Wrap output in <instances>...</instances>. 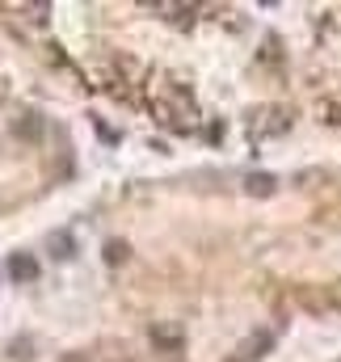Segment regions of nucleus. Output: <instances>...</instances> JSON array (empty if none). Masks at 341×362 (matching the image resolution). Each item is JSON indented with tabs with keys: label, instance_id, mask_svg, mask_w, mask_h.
Listing matches in <instances>:
<instances>
[{
	"label": "nucleus",
	"instance_id": "nucleus-8",
	"mask_svg": "<svg viewBox=\"0 0 341 362\" xmlns=\"http://www.w3.org/2000/svg\"><path fill=\"white\" fill-rule=\"evenodd\" d=\"M114 362H131V358H114Z\"/></svg>",
	"mask_w": 341,
	"mask_h": 362
},
{
	"label": "nucleus",
	"instance_id": "nucleus-4",
	"mask_svg": "<svg viewBox=\"0 0 341 362\" xmlns=\"http://www.w3.org/2000/svg\"><path fill=\"white\" fill-rule=\"evenodd\" d=\"M274 185H278V181L270 177V173H253V177L245 181V189H249V194H274Z\"/></svg>",
	"mask_w": 341,
	"mask_h": 362
},
{
	"label": "nucleus",
	"instance_id": "nucleus-1",
	"mask_svg": "<svg viewBox=\"0 0 341 362\" xmlns=\"http://www.w3.org/2000/svg\"><path fill=\"white\" fill-rule=\"evenodd\" d=\"M8 274H13L17 282H30V278H38V262H34L30 253H13V257H8Z\"/></svg>",
	"mask_w": 341,
	"mask_h": 362
},
{
	"label": "nucleus",
	"instance_id": "nucleus-6",
	"mask_svg": "<svg viewBox=\"0 0 341 362\" xmlns=\"http://www.w3.org/2000/svg\"><path fill=\"white\" fill-rule=\"evenodd\" d=\"M51 253H55V257H72V240L59 236V245H51Z\"/></svg>",
	"mask_w": 341,
	"mask_h": 362
},
{
	"label": "nucleus",
	"instance_id": "nucleus-3",
	"mask_svg": "<svg viewBox=\"0 0 341 362\" xmlns=\"http://www.w3.org/2000/svg\"><path fill=\"white\" fill-rule=\"evenodd\" d=\"M152 341H156L161 350H169V354L181 350V333H177V329H152Z\"/></svg>",
	"mask_w": 341,
	"mask_h": 362
},
{
	"label": "nucleus",
	"instance_id": "nucleus-2",
	"mask_svg": "<svg viewBox=\"0 0 341 362\" xmlns=\"http://www.w3.org/2000/svg\"><path fill=\"white\" fill-rule=\"evenodd\" d=\"M265 350H270V333H261V337H249V346H245V350H236V354H232L228 362H253V358H261Z\"/></svg>",
	"mask_w": 341,
	"mask_h": 362
},
{
	"label": "nucleus",
	"instance_id": "nucleus-7",
	"mask_svg": "<svg viewBox=\"0 0 341 362\" xmlns=\"http://www.w3.org/2000/svg\"><path fill=\"white\" fill-rule=\"evenodd\" d=\"M64 362H85V358H64Z\"/></svg>",
	"mask_w": 341,
	"mask_h": 362
},
{
	"label": "nucleus",
	"instance_id": "nucleus-5",
	"mask_svg": "<svg viewBox=\"0 0 341 362\" xmlns=\"http://www.w3.org/2000/svg\"><path fill=\"white\" fill-rule=\"evenodd\" d=\"M105 262H110V266H118V262H127V245H118V240H110V245H105Z\"/></svg>",
	"mask_w": 341,
	"mask_h": 362
}]
</instances>
